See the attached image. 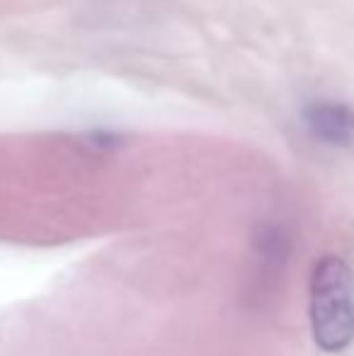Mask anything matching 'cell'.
I'll list each match as a JSON object with an SVG mask.
<instances>
[{"label":"cell","instance_id":"cell-1","mask_svg":"<svg viewBox=\"0 0 354 356\" xmlns=\"http://www.w3.org/2000/svg\"><path fill=\"white\" fill-rule=\"evenodd\" d=\"M308 318L318 349L342 354L354 342V272L337 254H323L308 284Z\"/></svg>","mask_w":354,"mask_h":356},{"label":"cell","instance_id":"cell-2","mask_svg":"<svg viewBox=\"0 0 354 356\" xmlns=\"http://www.w3.org/2000/svg\"><path fill=\"white\" fill-rule=\"evenodd\" d=\"M303 127L316 141L347 148L354 143V109L335 99H318L303 107Z\"/></svg>","mask_w":354,"mask_h":356},{"label":"cell","instance_id":"cell-3","mask_svg":"<svg viewBox=\"0 0 354 356\" xmlns=\"http://www.w3.org/2000/svg\"><path fill=\"white\" fill-rule=\"evenodd\" d=\"M291 254V235L287 225L277 220H267L257 228L252 238V259H255V282L257 289L267 291L282 277L284 267Z\"/></svg>","mask_w":354,"mask_h":356}]
</instances>
